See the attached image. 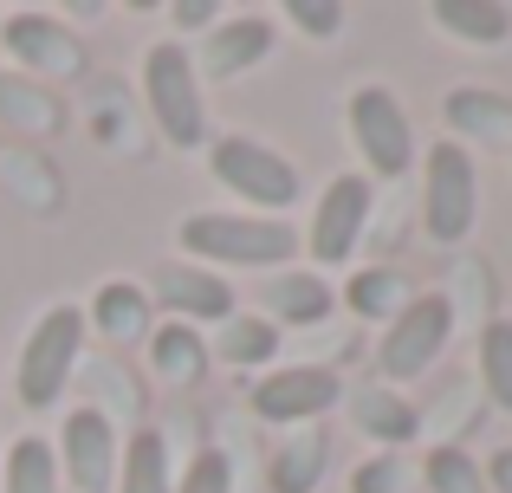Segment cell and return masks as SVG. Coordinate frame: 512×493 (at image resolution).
Segmentation results:
<instances>
[{"label": "cell", "mask_w": 512, "mask_h": 493, "mask_svg": "<svg viewBox=\"0 0 512 493\" xmlns=\"http://www.w3.org/2000/svg\"><path fill=\"white\" fill-rule=\"evenodd\" d=\"M0 117L33 130V137H52L59 130V98L46 85H26V78H0Z\"/></svg>", "instance_id": "obj_24"}, {"label": "cell", "mask_w": 512, "mask_h": 493, "mask_svg": "<svg viewBox=\"0 0 512 493\" xmlns=\"http://www.w3.org/2000/svg\"><path fill=\"white\" fill-rule=\"evenodd\" d=\"M448 124L461 130V137L512 143V98H493V91H454L448 98Z\"/></svg>", "instance_id": "obj_20"}, {"label": "cell", "mask_w": 512, "mask_h": 493, "mask_svg": "<svg viewBox=\"0 0 512 493\" xmlns=\"http://www.w3.org/2000/svg\"><path fill=\"white\" fill-rule=\"evenodd\" d=\"M117 493H175V481H169V442L156 429H143V435L124 442V487H117Z\"/></svg>", "instance_id": "obj_23"}, {"label": "cell", "mask_w": 512, "mask_h": 493, "mask_svg": "<svg viewBox=\"0 0 512 493\" xmlns=\"http://www.w3.org/2000/svg\"><path fill=\"white\" fill-rule=\"evenodd\" d=\"M175 493H227V455L221 448H201V455L188 461V474H182Z\"/></svg>", "instance_id": "obj_29"}, {"label": "cell", "mask_w": 512, "mask_h": 493, "mask_svg": "<svg viewBox=\"0 0 512 493\" xmlns=\"http://www.w3.org/2000/svg\"><path fill=\"white\" fill-rule=\"evenodd\" d=\"M325 461H331V442L325 435H292V442L273 448V493H312L325 481Z\"/></svg>", "instance_id": "obj_16"}, {"label": "cell", "mask_w": 512, "mask_h": 493, "mask_svg": "<svg viewBox=\"0 0 512 493\" xmlns=\"http://www.w3.org/2000/svg\"><path fill=\"white\" fill-rule=\"evenodd\" d=\"M279 351V331H273V318H227V331H221V357L227 364H266V357Z\"/></svg>", "instance_id": "obj_26"}, {"label": "cell", "mask_w": 512, "mask_h": 493, "mask_svg": "<svg viewBox=\"0 0 512 493\" xmlns=\"http://www.w3.org/2000/svg\"><path fill=\"white\" fill-rule=\"evenodd\" d=\"M65 474H72L78 493H104L117 474V429L104 409H78L65 422Z\"/></svg>", "instance_id": "obj_11"}, {"label": "cell", "mask_w": 512, "mask_h": 493, "mask_svg": "<svg viewBox=\"0 0 512 493\" xmlns=\"http://www.w3.org/2000/svg\"><path fill=\"white\" fill-rule=\"evenodd\" d=\"M175 20H182V26H208L214 20V0H175Z\"/></svg>", "instance_id": "obj_31"}, {"label": "cell", "mask_w": 512, "mask_h": 493, "mask_svg": "<svg viewBox=\"0 0 512 493\" xmlns=\"http://www.w3.org/2000/svg\"><path fill=\"white\" fill-rule=\"evenodd\" d=\"M150 364L163 383H195L208 370V344H201L195 325H163V331H150Z\"/></svg>", "instance_id": "obj_18"}, {"label": "cell", "mask_w": 512, "mask_h": 493, "mask_svg": "<svg viewBox=\"0 0 512 493\" xmlns=\"http://www.w3.org/2000/svg\"><path fill=\"white\" fill-rule=\"evenodd\" d=\"M0 39H7V52L20 65H33V72H46V78H72L78 65H85L78 39L65 33L59 20H46V13H7Z\"/></svg>", "instance_id": "obj_10"}, {"label": "cell", "mask_w": 512, "mask_h": 493, "mask_svg": "<svg viewBox=\"0 0 512 493\" xmlns=\"http://www.w3.org/2000/svg\"><path fill=\"white\" fill-rule=\"evenodd\" d=\"M0 493H59V461L39 435H20L7 448V468H0Z\"/></svg>", "instance_id": "obj_22"}, {"label": "cell", "mask_w": 512, "mask_h": 493, "mask_svg": "<svg viewBox=\"0 0 512 493\" xmlns=\"http://www.w3.org/2000/svg\"><path fill=\"white\" fill-rule=\"evenodd\" d=\"M195 260H221V266H279L299 253V234L286 221H260V215H188L175 228Z\"/></svg>", "instance_id": "obj_1"}, {"label": "cell", "mask_w": 512, "mask_h": 493, "mask_svg": "<svg viewBox=\"0 0 512 493\" xmlns=\"http://www.w3.org/2000/svg\"><path fill=\"white\" fill-rule=\"evenodd\" d=\"M350 422H357L370 442H409L422 422H415V409H409V396H396V390H357L350 396Z\"/></svg>", "instance_id": "obj_15"}, {"label": "cell", "mask_w": 512, "mask_h": 493, "mask_svg": "<svg viewBox=\"0 0 512 493\" xmlns=\"http://www.w3.org/2000/svg\"><path fill=\"white\" fill-rule=\"evenodd\" d=\"M480 215V176H474V156L461 143H435L428 150V234L441 247L467 241Z\"/></svg>", "instance_id": "obj_5"}, {"label": "cell", "mask_w": 512, "mask_h": 493, "mask_svg": "<svg viewBox=\"0 0 512 493\" xmlns=\"http://www.w3.org/2000/svg\"><path fill=\"white\" fill-rule=\"evenodd\" d=\"M480 377H487V396L500 409H512V318H493L480 331Z\"/></svg>", "instance_id": "obj_25"}, {"label": "cell", "mask_w": 512, "mask_h": 493, "mask_svg": "<svg viewBox=\"0 0 512 493\" xmlns=\"http://www.w3.org/2000/svg\"><path fill=\"white\" fill-rule=\"evenodd\" d=\"M143 98H150L156 130L175 150H195L201 130H208V98H201V72L188 59V46H156L143 59Z\"/></svg>", "instance_id": "obj_2"}, {"label": "cell", "mask_w": 512, "mask_h": 493, "mask_svg": "<svg viewBox=\"0 0 512 493\" xmlns=\"http://www.w3.org/2000/svg\"><path fill=\"white\" fill-rule=\"evenodd\" d=\"M409 487H415V474H409L402 455H376L350 474V493H409Z\"/></svg>", "instance_id": "obj_28"}, {"label": "cell", "mask_w": 512, "mask_h": 493, "mask_svg": "<svg viewBox=\"0 0 512 493\" xmlns=\"http://www.w3.org/2000/svg\"><path fill=\"white\" fill-rule=\"evenodd\" d=\"M428 487L435 493H480V468L461 448H435V455H428Z\"/></svg>", "instance_id": "obj_27"}, {"label": "cell", "mask_w": 512, "mask_h": 493, "mask_svg": "<svg viewBox=\"0 0 512 493\" xmlns=\"http://www.w3.org/2000/svg\"><path fill=\"white\" fill-rule=\"evenodd\" d=\"M448 331H454V305L441 299V292H428V299H409L396 318H389V338H383V377L415 383V377H422V370L441 357Z\"/></svg>", "instance_id": "obj_6"}, {"label": "cell", "mask_w": 512, "mask_h": 493, "mask_svg": "<svg viewBox=\"0 0 512 493\" xmlns=\"http://www.w3.org/2000/svg\"><path fill=\"white\" fill-rule=\"evenodd\" d=\"M493 481H500V487L512 493V448H506V455H500V461H493Z\"/></svg>", "instance_id": "obj_32"}, {"label": "cell", "mask_w": 512, "mask_h": 493, "mask_svg": "<svg viewBox=\"0 0 512 493\" xmlns=\"http://www.w3.org/2000/svg\"><path fill=\"white\" fill-rule=\"evenodd\" d=\"M292 20H299L312 39H331L344 26V7H338V0H292Z\"/></svg>", "instance_id": "obj_30"}, {"label": "cell", "mask_w": 512, "mask_h": 493, "mask_svg": "<svg viewBox=\"0 0 512 493\" xmlns=\"http://www.w3.org/2000/svg\"><path fill=\"white\" fill-rule=\"evenodd\" d=\"M435 26H448L467 46H500L512 33V13L500 0H435Z\"/></svg>", "instance_id": "obj_17"}, {"label": "cell", "mask_w": 512, "mask_h": 493, "mask_svg": "<svg viewBox=\"0 0 512 493\" xmlns=\"http://www.w3.org/2000/svg\"><path fill=\"white\" fill-rule=\"evenodd\" d=\"M78 344H85V312H78V305H52V312L26 331V351H20V403L26 409H46V403L65 396Z\"/></svg>", "instance_id": "obj_3"}, {"label": "cell", "mask_w": 512, "mask_h": 493, "mask_svg": "<svg viewBox=\"0 0 512 493\" xmlns=\"http://www.w3.org/2000/svg\"><path fill=\"white\" fill-rule=\"evenodd\" d=\"M91 318H98L104 338H137V331H150V292L130 286V279H111L91 299Z\"/></svg>", "instance_id": "obj_19"}, {"label": "cell", "mask_w": 512, "mask_h": 493, "mask_svg": "<svg viewBox=\"0 0 512 493\" xmlns=\"http://www.w3.org/2000/svg\"><path fill=\"white\" fill-rule=\"evenodd\" d=\"M208 163H214V182L234 189V195H247L253 208H292L299 202V169H292L279 150L253 143V137H221Z\"/></svg>", "instance_id": "obj_4"}, {"label": "cell", "mask_w": 512, "mask_h": 493, "mask_svg": "<svg viewBox=\"0 0 512 493\" xmlns=\"http://www.w3.org/2000/svg\"><path fill=\"white\" fill-rule=\"evenodd\" d=\"M253 416H266V422H312V416H325L331 403H338V377L331 370H273V377H260L253 383Z\"/></svg>", "instance_id": "obj_9"}, {"label": "cell", "mask_w": 512, "mask_h": 493, "mask_svg": "<svg viewBox=\"0 0 512 493\" xmlns=\"http://www.w3.org/2000/svg\"><path fill=\"white\" fill-rule=\"evenodd\" d=\"M260 305L273 318H292V325H318L331 312V286L318 273H279L260 286Z\"/></svg>", "instance_id": "obj_14"}, {"label": "cell", "mask_w": 512, "mask_h": 493, "mask_svg": "<svg viewBox=\"0 0 512 493\" xmlns=\"http://www.w3.org/2000/svg\"><path fill=\"white\" fill-rule=\"evenodd\" d=\"M350 137H357L363 163L376 169V176H402L415 156V130H409V111H402L396 98H389L383 85H363L357 98H350Z\"/></svg>", "instance_id": "obj_7"}, {"label": "cell", "mask_w": 512, "mask_h": 493, "mask_svg": "<svg viewBox=\"0 0 512 493\" xmlns=\"http://www.w3.org/2000/svg\"><path fill=\"white\" fill-rule=\"evenodd\" d=\"M163 299L188 318H234V286L221 273H188V266H169L163 273Z\"/></svg>", "instance_id": "obj_13"}, {"label": "cell", "mask_w": 512, "mask_h": 493, "mask_svg": "<svg viewBox=\"0 0 512 493\" xmlns=\"http://www.w3.org/2000/svg\"><path fill=\"white\" fill-rule=\"evenodd\" d=\"M363 228H370V182L363 176H338L325 195H318V215H312V260L325 266H344L350 253H357Z\"/></svg>", "instance_id": "obj_8"}, {"label": "cell", "mask_w": 512, "mask_h": 493, "mask_svg": "<svg viewBox=\"0 0 512 493\" xmlns=\"http://www.w3.org/2000/svg\"><path fill=\"white\" fill-rule=\"evenodd\" d=\"M266 52H273V20L266 13H247V20H227L221 33H208V46H201V78H234L247 72V65H260Z\"/></svg>", "instance_id": "obj_12"}, {"label": "cell", "mask_w": 512, "mask_h": 493, "mask_svg": "<svg viewBox=\"0 0 512 493\" xmlns=\"http://www.w3.org/2000/svg\"><path fill=\"white\" fill-rule=\"evenodd\" d=\"M344 305L357 318H396L402 305H409V279H402L396 266H363V273H350Z\"/></svg>", "instance_id": "obj_21"}]
</instances>
